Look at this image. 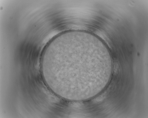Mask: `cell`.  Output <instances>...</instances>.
I'll use <instances>...</instances> for the list:
<instances>
[{"label": "cell", "mask_w": 148, "mask_h": 118, "mask_svg": "<svg viewBox=\"0 0 148 118\" xmlns=\"http://www.w3.org/2000/svg\"><path fill=\"white\" fill-rule=\"evenodd\" d=\"M107 55L106 47L95 36L75 31L55 38L47 47L43 59L55 86L74 89L93 84L95 69L105 64Z\"/></svg>", "instance_id": "1"}]
</instances>
